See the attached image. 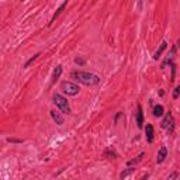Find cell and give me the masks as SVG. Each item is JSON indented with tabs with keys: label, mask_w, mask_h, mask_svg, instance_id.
Segmentation results:
<instances>
[{
	"label": "cell",
	"mask_w": 180,
	"mask_h": 180,
	"mask_svg": "<svg viewBox=\"0 0 180 180\" xmlns=\"http://www.w3.org/2000/svg\"><path fill=\"white\" fill-rule=\"evenodd\" d=\"M75 62H76V63H80V65H83V63H85V61H83V59L76 58V59H75Z\"/></svg>",
	"instance_id": "obj_19"
},
{
	"label": "cell",
	"mask_w": 180,
	"mask_h": 180,
	"mask_svg": "<svg viewBox=\"0 0 180 180\" xmlns=\"http://www.w3.org/2000/svg\"><path fill=\"white\" fill-rule=\"evenodd\" d=\"M145 135H146V141L149 143L154 142V127H152V124H146V127H145Z\"/></svg>",
	"instance_id": "obj_5"
},
{
	"label": "cell",
	"mask_w": 180,
	"mask_h": 180,
	"mask_svg": "<svg viewBox=\"0 0 180 180\" xmlns=\"http://www.w3.org/2000/svg\"><path fill=\"white\" fill-rule=\"evenodd\" d=\"M72 77L86 86H96L100 83V77L97 76V75L90 73V72H79V70H77V72H73V73H72Z\"/></svg>",
	"instance_id": "obj_1"
},
{
	"label": "cell",
	"mask_w": 180,
	"mask_h": 180,
	"mask_svg": "<svg viewBox=\"0 0 180 180\" xmlns=\"http://www.w3.org/2000/svg\"><path fill=\"white\" fill-rule=\"evenodd\" d=\"M51 117L54 118V121H55L58 125H62V124H63V117H62V115H61L59 113H56V111L52 110V111H51Z\"/></svg>",
	"instance_id": "obj_8"
},
{
	"label": "cell",
	"mask_w": 180,
	"mask_h": 180,
	"mask_svg": "<svg viewBox=\"0 0 180 180\" xmlns=\"http://www.w3.org/2000/svg\"><path fill=\"white\" fill-rule=\"evenodd\" d=\"M179 92H180V86H177V87L175 89V93H173V99H177V97H179Z\"/></svg>",
	"instance_id": "obj_16"
},
{
	"label": "cell",
	"mask_w": 180,
	"mask_h": 180,
	"mask_svg": "<svg viewBox=\"0 0 180 180\" xmlns=\"http://www.w3.org/2000/svg\"><path fill=\"white\" fill-rule=\"evenodd\" d=\"M136 125L138 128H142L143 127V111H142V107L138 106V113H136Z\"/></svg>",
	"instance_id": "obj_6"
},
{
	"label": "cell",
	"mask_w": 180,
	"mask_h": 180,
	"mask_svg": "<svg viewBox=\"0 0 180 180\" xmlns=\"http://www.w3.org/2000/svg\"><path fill=\"white\" fill-rule=\"evenodd\" d=\"M161 127L162 128H165V129H168L169 132H172L173 128H175V118H173L172 113L166 114L165 118H163V121H162V124H161Z\"/></svg>",
	"instance_id": "obj_4"
},
{
	"label": "cell",
	"mask_w": 180,
	"mask_h": 180,
	"mask_svg": "<svg viewBox=\"0 0 180 180\" xmlns=\"http://www.w3.org/2000/svg\"><path fill=\"white\" fill-rule=\"evenodd\" d=\"M61 90L68 96H76L80 89H79L77 85L72 83V82H62V83H61Z\"/></svg>",
	"instance_id": "obj_2"
},
{
	"label": "cell",
	"mask_w": 180,
	"mask_h": 180,
	"mask_svg": "<svg viewBox=\"0 0 180 180\" xmlns=\"http://www.w3.org/2000/svg\"><path fill=\"white\" fill-rule=\"evenodd\" d=\"M66 2H65V3H62V4H61V7H59L58 9V10H56V13H55V14H54V17H52V19H51V23H54V20H55L56 19V17H58V16L59 14H61V11H62L63 10V9H65V7H66Z\"/></svg>",
	"instance_id": "obj_12"
},
{
	"label": "cell",
	"mask_w": 180,
	"mask_h": 180,
	"mask_svg": "<svg viewBox=\"0 0 180 180\" xmlns=\"http://www.w3.org/2000/svg\"><path fill=\"white\" fill-rule=\"evenodd\" d=\"M177 177V172H175V173H172L169 177H168V180H175Z\"/></svg>",
	"instance_id": "obj_17"
},
{
	"label": "cell",
	"mask_w": 180,
	"mask_h": 180,
	"mask_svg": "<svg viewBox=\"0 0 180 180\" xmlns=\"http://www.w3.org/2000/svg\"><path fill=\"white\" fill-rule=\"evenodd\" d=\"M61 73H62V66L59 65V66H56V69L54 70V75H52V82H51V83H55L56 79H59Z\"/></svg>",
	"instance_id": "obj_10"
},
{
	"label": "cell",
	"mask_w": 180,
	"mask_h": 180,
	"mask_svg": "<svg viewBox=\"0 0 180 180\" xmlns=\"http://www.w3.org/2000/svg\"><path fill=\"white\" fill-rule=\"evenodd\" d=\"M134 172V169L132 168H129V169H127V170H124V172L121 173V175H120V177H121V179H124V177H127L128 176V175H131V173Z\"/></svg>",
	"instance_id": "obj_14"
},
{
	"label": "cell",
	"mask_w": 180,
	"mask_h": 180,
	"mask_svg": "<svg viewBox=\"0 0 180 180\" xmlns=\"http://www.w3.org/2000/svg\"><path fill=\"white\" fill-rule=\"evenodd\" d=\"M38 56H40V54H35V55H34L33 58H30L28 61H27V63H26V65H24V68H28L30 65H31V63L34 62V61H37V58H38Z\"/></svg>",
	"instance_id": "obj_13"
},
{
	"label": "cell",
	"mask_w": 180,
	"mask_h": 180,
	"mask_svg": "<svg viewBox=\"0 0 180 180\" xmlns=\"http://www.w3.org/2000/svg\"><path fill=\"white\" fill-rule=\"evenodd\" d=\"M54 103L56 104V107L61 108V111L65 114H69L70 113V107H69V103H68V100L61 94H55L54 96Z\"/></svg>",
	"instance_id": "obj_3"
},
{
	"label": "cell",
	"mask_w": 180,
	"mask_h": 180,
	"mask_svg": "<svg viewBox=\"0 0 180 180\" xmlns=\"http://www.w3.org/2000/svg\"><path fill=\"white\" fill-rule=\"evenodd\" d=\"M142 158H143V154H141V155H139V156H138L136 159H134V161H131V162H129V165H134V163H138V162H139Z\"/></svg>",
	"instance_id": "obj_15"
},
{
	"label": "cell",
	"mask_w": 180,
	"mask_h": 180,
	"mask_svg": "<svg viewBox=\"0 0 180 180\" xmlns=\"http://www.w3.org/2000/svg\"><path fill=\"white\" fill-rule=\"evenodd\" d=\"M154 115L155 117H162V115H163V107H162L161 104L154 107Z\"/></svg>",
	"instance_id": "obj_11"
},
{
	"label": "cell",
	"mask_w": 180,
	"mask_h": 180,
	"mask_svg": "<svg viewBox=\"0 0 180 180\" xmlns=\"http://www.w3.org/2000/svg\"><path fill=\"white\" fill-rule=\"evenodd\" d=\"M148 177H149L148 175H143V176H142V179H141V180H148Z\"/></svg>",
	"instance_id": "obj_20"
},
{
	"label": "cell",
	"mask_w": 180,
	"mask_h": 180,
	"mask_svg": "<svg viewBox=\"0 0 180 180\" xmlns=\"http://www.w3.org/2000/svg\"><path fill=\"white\" fill-rule=\"evenodd\" d=\"M166 47H168V44H166L165 41H163V42H162L161 44V47H159V49L156 52H155V55H154V59H159L161 58V55H162V52L165 51L166 49Z\"/></svg>",
	"instance_id": "obj_9"
},
{
	"label": "cell",
	"mask_w": 180,
	"mask_h": 180,
	"mask_svg": "<svg viewBox=\"0 0 180 180\" xmlns=\"http://www.w3.org/2000/svg\"><path fill=\"white\" fill-rule=\"evenodd\" d=\"M9 142H21V139H14V138H7Z\"/></svg>",
	"instance_id": "obj_18"
},
{
	"label": "cell",
	"mask_w": 180,
	"mask_h": 180,
	"mask_svg": "<svg viewBox=\"0 0 180 180\" xmlns=\"http://www.w3.org/2000/svg\"><path fill=\"white\" fill-rule=\"evenodd\" d=\"M166 156H168V149H166V146H162L161 149H159V152H158L156 162H158V163H162V162L166 159Z\"/></svg>",
	"instance_id": "obj_7"
}]
</instances>
